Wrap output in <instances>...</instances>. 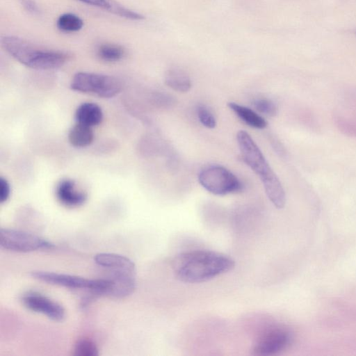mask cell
<instances>
[{"label":"cell","instance_id":"277c9868","mask_svg":"<svg viewBox=\"0 0 356 356\" xmlns=\"http://www.w3.org/2000/svg\"><path fill=\"white\" fill-rule=\"evenodd\" d=\"M70 88L75 91L102 98H111L122 90L121 82L115 77L92 72H79L72 79Z\"/></svg>","mask_w":356,"mask_h":356},{"label":"cell","instance_id":"603a6c76","mask_svg":"<svg viewBox=\"0 0 356 356\" xmlns=\"http://www.w3.org/2000/svg\"><path fill=\"white\" fill-rule=\"evenodd\" d=\"M197 115L202 125L209 129H213L216 126V120L211 111L203 105L197 108Z\"/></svg>","mask_w":356,"mask_h":356},{"label":"cell","instance_id":"7a4b0ae2","mask_svg":"<svg viewBox=\"0 0 356 356\" xmlns=\"http://www.w3.org/2000/svg\"><path fill=\"white\" fill-rule=\"evenodd\" d=\"M236 140L243 161L259 177L268 198L276 208H284L286 195L283 186L259 147L243 130L237 133Z\"/></svg>","mask_w":356,"mask_h":356},{"label":"cell","instance_id":"52a82bcc","mask_svg":"<svg viewBox=\"0 0 356 356\" xmlns=\"http://www.w3.org/2000/svg\"><path fill=\"white\" fill-rule=\"evenodd\" d=\"M291 341L292 334L288 329L280 325L270 326L258 334L250 351L256 356L273 355L286 349Z\"/></svg>","mask_w":356,"mask_h":356},{"label":"cell","instance_id":"7c38bea8","mask_svg":"<svg viewBox=\"0 0 356 356\" xmlns=\"http://www.w3.org/2000/svg\"><path fill=\"white\" fill-rule=\"evenodd\" d=\"M339 130L345 135L356 138V95L348 97L334 116Z\"/></svg>","mask_w":356,"mask_h":356},{"label":"cell","instance_id":"d4e9b609","mask_svg":"<svg viewBox=\"0 0 356 356\" xmlns=\"http://www.w3.org/2000/svg\"><path fill=\"white\" fill-rule=\"evenodd\" d=\"M21 5L29 13L37 15L40 13V8L34 0H19Z\"/></svg>","mask_w":356,"mask_h":356},{"label":"cell","instance_id":"9a60e30c","mask_svg":"<svg viewBox=\"0 0 356 356\" xmlns=\"http://www.w3.org/2000/svg\"><path fill=\"white\" fill-rule=\"evenodd\" d=\"M75 119L76 122L92 127L102 122L103 112L99 105L92 102H84L77 107Z\"/></svg>","mask_w":356,"mask_h":356},{"label":"cell","instance_id":"5b68a950","mask_svg":"<svg viewBox=\"0 0 356 356\" xmlns=\"http://www.w3.org/2000/svg\"><path fill=\"white\" fill-rule=\"evenodd\" d=\"M201 186L216 195L238 193L243 184L230 170L221 165H211L202 169L198 175Z\"/></svg>","mask_w":356,"mask_h":356},{"label":"cell","instance_id":"44dd1931","mask_svg":"<svg viewBox=\"0 0 356 356\" xmlns=\"http://www.w3.org/2000/svg\"><path fill=\"white\" fill-rule=\"evenodd\" d=\"M76 356H97L99 350L95 343L89 339H81L76 341L74 348Z\"/></svg>","mask_w":356,"mask_h":356},{"label":"cell","instance_id":"e0dca14e","mask_svg":"<svg viewBox=\"0 0 356 356\" xmlns=\"http://www.w3.org/2000/svg\"><path fill=\"white\" fill-rule=\"evenodd\" d=\"M94 140V133L91 127L76 122L68 132V140L75 147H85Z\"/></svg>","mask_w":356,"mask_h":356},{"label":"cell","instance_id":"7402d4cb","mask_svg":"<svg viewBox=\"0 0 356 356\" xmlns=\"http://www.w3.org/2000/svg\"><path fill=\"white\" fill-rule=\"evenodd\" d=\"M255 109L266 115L274 116L277 113V107L275 104L268 99H257L253 103Z\"/></svg>","mask_w":356,"mask_h":356},{"label":"cell","instance_id":"8fae6325","mask_svg":"<svg viewBox=\"0 0 356 356\" xmlns=\"http://www.w3.org/2000/svg\"><path fill=\"white\" fill-rule=\"evenodd\" d=\"M56 196L60 203L70 208L82 205L87 199L86 193L79 190L76 182L70 179H64L58 183Z\"/></svg>","mask_w":356,"mask_h":356},{"label":"cell","instance_id":"3957f363","mask_svg":"<svg viewBox=\"0 0 356 356\" xmlns=\"http://www.w3.org/2000/svg\"><path fill=\"white\" fill-rule=\"evenodd\" d=\"M1 44L3 49L15 60L33 69L58 68L69 58L65 52L40 49L17 36H4L1 39Z\"/></svg>","mask_w":356,"mask_h":356},{"label":"cell","instance_id":"ac0fdd59","mask_svg":"<svg viewBox=\"0 0 356 356\" xmlns=\"http://www.w3.org/2000/svg\"><path fill=\"white\" fill-rule=\"evenodd\" d=\"M165 83L172 90L180 92H188L192 86L188 74L179 68H171L166 72Z\"/></svg>","mask_w":356,"mask_h":356},{"label":"cell","instance_id":"cb8c5ba5","mask_svg":"<svg viewBox=\"0 0 356 356\" xmlns=\"http://www.w3.org/2000/svg\"><path fill=\"white\" fill-rule=\"evenodd\" d=\"M10 195V186L7 179L3 177L0 178V202H6Z\"/></svg>","mask_w":356,"mask_h":356},{"label":"cell","instance_id":"8992f818","mask_svg":"<svg viewBox=\"0 0 356 356\" xmlns=\"http://www.w3.org/2000/svg\"><path fill=\"white\" fill-rule=\"evenodd\" d=\"M31 276L40 281L70 289H87L97 298L105 295L109 286V279H87L79 276L47 271H33Z\"/></svg>","mask_w":356,"mask_h":356},{"label":"cell","instance_id":"ba28073f","mask_svg":"<svg viewBox=\"0 0 356 356\" xmlns=\"http://www.w3.org/2000/svg\"><path fill=\"white\" fill-rule=\"evenodd\" d=\"M0 245L14 252H27L53 247L48 241L35 234L13 229H0Z\"/></svg>","mask_w":356,"mask_h":356},{"label":"cell","instance_id":"d6986e66","mask_svg":"<svg viewBox=\"0 0 356 356\" xmlns=\"http://www.w3.org/2000/svg\"><path fill=\"white\" fill-rule=\"evenodd\" d=\"M83 26V21L78 15L67 13L60 15L56 21L57 28L66 33L79 31Z\"/></svg>","mask_w":356,"mask_h":356},{"label":"cell","instance_id":"2e32d148","mask_svg":"<svg viewBox=\"0 0 356 356\" xmlns=\"http://www.w3.org/2000/svg\"><path fill=\"white\" fill-rule=\"evenodd\" d=\"M228 106L247 125L257 129L266 127V120L252 109L235 102H229Z\"/></svg>","mask_w":356,"mask_h":356},{"label":"cell","instance_id":"30bf717a","mask_svg":"<svg viewBox=\"0 0 356 356\" xmlns=\"http://www.w3.org/2000/svg\"><path fill=\"white\" fill-rule=\"evenodd\" d=\"M99 266L108 269L111 273H127L136 275L134 263L128 257L115 253H99L94 257Z\"/></svg>","mask_w":356,"mask_h":356},{"label":"cell","instance_id":"9c48e42d","mask_svg":"<svg viewBox=\"0 0 356 356\" xmlns=\"http://www.w3.org/2000/svg\"><path fill=\"white\" fill-rule=\"evenodd\" d=\"M23 305L29 310L42 314L49 318L60 321L65 317V309L58 302L35 291H27L21 298Z\"/></svg>","mask_w":356,"mask_h":356},{"label":"cell","instance_id":"4fadbf2b","mask_svg":"<svg viewBox=\"0 0 356 356\" xmlns=\"http://www.w3.org/2000/svg\"><path fill=\"white\" fill-rule=\"evenodd\" d=\"M135 275L127 273H111V277H108L109 286L104 296L122 298L131 295L136 289Z\"/></svg>","mask_w":356,"mask_h":356},{"label":"cell","instance_id":"6da1fadb","mask_svg":"<svg viewBox=\"0 0 356 356\" xmlns=\"http://www.w3.org/2000/svg\"><path fill=\"white\" fill-rule=\"evenodd\" d=\"M234 266V261L229 256L208 250H194L179 253L172 262L175 277L190 284L209 281L232 270Z\"/></svg>","mask_w":356,"mask_h":356},{"label":"cell","instance_id":"5bb4252c","mask_svg":"<svg viewBox=\"0 0 356 356\" xmlns=\"http://www.w3.org/2000/svg\"><path fill=\"white\" fill-rule=\"evenodd\" d=\"M87 5L97 7L110 13H112L121 17L131 20H140L144 17L132 10L116 3L114 0H77Z\"/></svg>","mask_w":356,"mask_h":356},{"label":"cell","instance_id":"ffe728a7","mask_svg":"<svg viewBox=\"0 0 356 356\" xmlns=\"http://www.w3.org/2000/svg\"><path fill=\"white\" fill-rule=\"evenodd\" d=\"M97 54L104 61L116 62L123 58L124 50L121 46L106 43L98 47Z\"/></svg>","mask_w":356,"mask_h":356}]
</instances>
